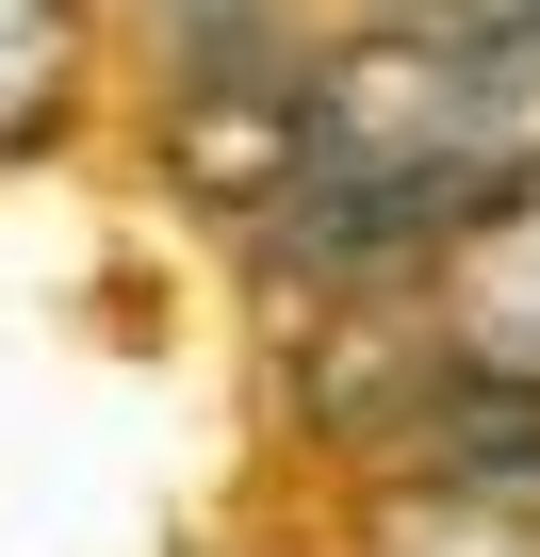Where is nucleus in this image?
Here are the masks:
<instances>
[{
    "label": "nucleus",
    "instance_id": "obj_5",
    "mask_svg": "<svg viewBox=\"0 0 540 557\" xmlns=\"http://www.w3.org/2000/svg\"><path fill=\"white\" fill-rule=\"evenodd\" d=\"M426 34H459V50H507V66H540V0H410Z\"/></svg>",
    "mask_w": 540,
    "mask_h": 557
},
{
    "label": "nucleus",
    "instance_id": "obj_1",
    "mask_svg": "<svg viewBox=\"0 0 540 557\" xmlns=\"http://www.w3.org/2000/svg\"><path fill=\"white\" fill-rule=\"evenodd\" d=\"M524 132H540V66H507V50H459V34H377V50H344V66H312L296 83V197L262 213L296 262H410V246H442L475 197H507L524 181Z\"/></svg>",
    "mask_w": 540,
    "mask_h": 557
},
{
    "label": "nucleus",
    "instance_id": "obj_4",
    "mask_svg": "<svg viewBox=\"0 0 540 557\" xmlns=\"http://www.w3.org/2000/svg\"><path fill=\"white\" fill-rule=\"evenodd\" d=\"M83 83V17L66 0H0V148H50Z\"/></svg>",
    "mask_w": 540,
    "mask_h": 557
},
{
    "label": "nucleus",
    "instance_id": "obj_3",
    "mask_svg": "<svg viewBox=\"0 0 540 557\" xmlns=\"http://www.w3.org/2000/svg\"><path fill=\"white\" fill-rule=\"evenodd\" d=\"M361 557H540V475H393Z\"/></svg>",
    "mask_w": 540,
    "mask_h": 557
},
{
    "label": "nucleus",
    "instance_id": "obj_2",
    "mask_svg": "<svg viewBox=\"0 0 540 557\" xmlns=\"http://www.w3.org/2000/svg\"><path fill=\"white\" fill-rule=\"evenodd\" d=\"M426 361L491 377V394H540V164L442 230V345Z\"/></svg>",
    "mask_w": 540,
    "mask_h": 557
}]
</instances>
